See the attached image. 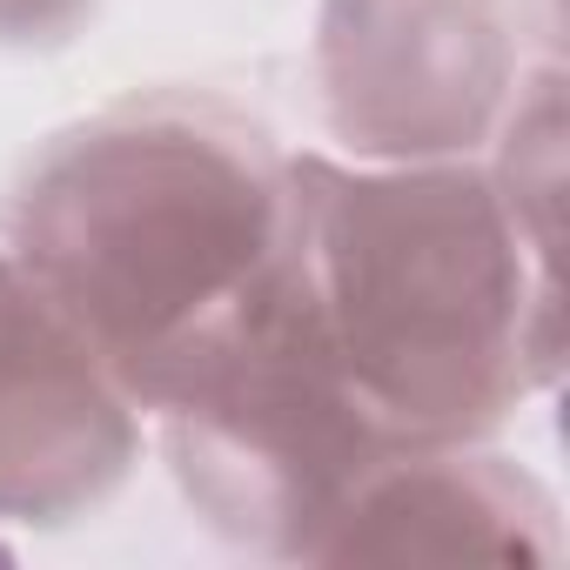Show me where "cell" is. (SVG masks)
<instances>
[{"instance_id":"6da1fadb","label":"cell","mask_w":570,"mask_h":570,"mask_svg":"<svg viewBox=\"0 0 570 570\" xmlns=\"http://www.w3.org/2000/svg\"><path fill=\"white\" fill-rule=\"evenodd\" d=\"M289 242L356 410L396 450L483 443L563 370L557 242L476 155H289Z\"/></svg>"},{"instance_id":"7a4b0ae2","label":"cell","mask_w":570,"mask_h":570,"mask_svg":"<svg viewBox=\"0 0 570 570\" xmlns=\"http://www.w3.org/2000/svg\"><path fill=\"white\" fill-rule=\"evenodd\" d=\"M8 255L141 410L289 255V148L202 88L108 101L14 181Z\"/></svg>"},{"instance_id":"3957f363","label":"cell","mask_w":570,"mask_h":570,"mask_svg":"<svg viewBox=\"0 0 570 570\" xmlns=\"http://www.w3.org/2000/svg\"><path fill=\"white\" fill-rule=\"evenodd\" d=\"M188 510L282 563H316L343 497L396 443L356 410L316 303L303 289L296 242L262 289L141 403Z\"/></svg>"},{"instance_id":"277c9868","label":"cell","mask_w":570,"mask_h":570,"mask_svg":"<svg viewBox=\"0 0 570 570\" xmlns=\"http://www.w3.org/2000/svg\"><path fill=\"white\" fill-rule=\"evenodd\" d=\"M316 81L356 161H463L490 148L523 55L503 0H323Z\"/></svg>"},{"instance_id":"5b68a950","label":"cell","mask_w":570,"mask_h":570,"mask_svg":"<svg viewBox=\"0 0 570 570\" xmlns=\"http://www.w3.org/2000/svg\"><path fill=\"white\" fill-rule=\"evenodd\" d=\"M141 410L0 242V523L61 530L141 463Z\"/></svg>"},{"instance_id":"8992f818","label":"cell","mask_w":570,"mask_h":570,"mask_svg":"<svg viewBox=\"0 0 570 570\" xmlns=\"http://www.w3.org/2000/svg\"><path fill=\"white\" fill-rule=\"evenodd\" d=\"M450 557H563L557 497L483 443H403L330 517L316 563H450Z\"/></svg>"},{"instance_id":"52a82bcc","label":"cell","mask_w":570,"mask_h":570,"mask_svg":"<svg viewBox=\"0 0 570 570\" xmlns=\"http://www.w3.org/2000/svg\"><path fill=\"white\" fill-rule=\"evenodd\" d=\"M101 0H0V48H61Z\"/></svg>"}]
</instances>
